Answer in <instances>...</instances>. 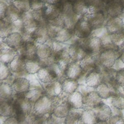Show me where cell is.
I'll return each instance as SVG.
<instances>
[{
    "mask_svg": "<svg viewBox=\"0 0 124 124\" xmlns=\"http://www.w3.org/2000/svg\"><path fill=\"white\" fill-rule=\"evenodd\" d=\"M14 108L15 116L19 123H23L26 117L31 113V102L27 98L25 93H17L14 101Z\"/></svg>",
    "mask_w": 124,
    "mask_h": 124,
    "instance_id": "cell-1",
    "label": "cell"
},
{
    "mask_svg": "<svg viewBox=\"0 0 124 124\" xmlns=\"http://www.w3.org/2000/svg\"><path fill=\"white\" fill-rule=\"evenodd\" d=\"M63 73L58 64L53 62L46 67H42L37 73L39 80L46 83L56 80Z\"/></svg>",
    "mask_w": 124,
    "mask_h": 124,
    "instance_id": "cell-2",
    "label": "cell"
},
{
    "mask_svg": "<svg viewBox=\"0 0 124 124\" xmlns=\"http://www.w3.org/2000/svg\"><path fill=\"white\" fill-rule=\"evenodd\" d=\"M78 41L87 54H94L101 50L103 47L101 39L96 36L81 38Z\"/></svg>",
    "mask_w": 124,
    "mask_h": 124,
    "instance_id": "cell-3",
    "label": "cell"
},
{
    "mask_svg": "<svg viewBox=\"0 0 124 124\" xmlns=\"http://www.w3.org/2000/svg\"><path fill=\"white\" fill-rule=\"evenodd\" d=\"M55 105L53 99L48 95H42L34 102L33 111L37 114L46 115L52 113Z\"/></svg>",
    "mask_w": 124,
    "mask_h": 124,
    "instance_id": "cell-4",
    "label": "cell"
},
{
    "mask_svg": "<svg viewBox=\"0 0 124 124\" xmlns=\"http://www.w3.org/2000/svg\"><path fill=\"white\" fill-rule=\"evenodd\" d=\"M122 52L119 50L106 49L102 51L99 57L98 61L104 67L110 68L113 66L116 60L120 57Z\"/></svg>",
    "mask_w": 124,
    "mask_h": 124,
    "instance_id": "cell-5",
    "label": "cell"
},
{
    "mask_svg": "<svg viewBox=\"0 0 124 124\" xmlns=\"http://www.w3.org/2000/svg\"><path fill=\"white\" fill-rule=\"evenodd\" d=\"M37 47L33 42H23L20 47L19 55L26 61L36 59Z\"/></svg>",
    "mask_w": 124,
    "mask_h": 124,
    "instance_id": "cell-6",
    "label": "cell"
},
{
    "mask_svg": "<svg viewBox=\"0 0 124 124\" xmlns=\"http://www.w3.org/2000/svg\"><path fill=\"white\" fill-rule=\"evenodd\" d=\"M52 57L54 62L57 63L61 70L64 73L71 60L68 51L62 49L53 53Z\"/></svg>",
    "mask_w": 124,
    "mask_h": 124,
    "instance_id": "cell-7",
    "label": "cell"
},
{
    "mask_svg": "<svg viewBox=\"0 0 124 124\" xmlns=\"http://www.w3.org/2000/svg\"><path fill=\"white\" fill-rule=\"evenodd\" d=\"M74 34L79 38L88 37L93 30L91 25L86 19H80L74 28Z\"/></svg>",
    "mask_w": 124,
    "mask_h": 124,
    "instance_id": "cell-8",
    "label": "cell"
},
{
    "mask_svg": "<svg viewBox=\"0 0 124 124\" xmlns=\"http://www.w3.org/2000/svg\"><path fill=\"white\" fill-rule=\"evenodd\" d=\"M68 51L71 60L73 62H80L87 55L78 41L71 45Z\"/></svg>",
    "mask_w": 124,
    "mask_h": 124,
    "instance_id": "cell-9",
    "label": "cell"
},
{
    "mask_svg": "<svg viewBox=\"0 0 124 124\" xmlns=\"http://www.w3.org/2000/svg\"><path fill=\"white\" fill-rule=\"evenodd\" d=\"M3 39V42L7 46L16 50L19 49L23 42L21 34L17 32H13Z\"/></svg>",
    "mask_w": 124,
    "mask_h": 124,
    "instance_id": "cell-10",
    "label": "cell"
},
{
    "mask_svg": "<svg viewBox=\"0 0 124 124\" xmlns=\"http://www.w3.org/2000/svg\"><path fill=\"white\" fill-rule=\"evenodd\" d=\"M46 25H39L33 32L34 41L42 44L45 43L50 38Z\"/></svg>",
    "mask_w": 124,
    "mask_h": 124,
    "instance_id": "cell-11",
    "label": "cell"
},
{
    "mask_svg": "<svg viewBox=\"0 0 124 124\" xmlns=\"http://www.w3.org/2000/svg\"><path fill=\"white\" fill-rule=\"evenodd\" d=\"M124 28V21L119 17L110 18L106 24L107 31L111 34L122 32Z\"/></svg>",
    "mask_w": 124,
    "mask_h": 124,
    "instance_id": "cell-12",
    "label": "cell"
},
{
    "mask_svg": "<svg viewBox=\"0 0 124 124\" xmlns=\"http://www.w3.org/2000/svg\"><path fill=\"white\" fill-rule=\"evenodd\" d=\"M97 60L93 54H87L85 57L80 61V64L83 70L85 72H91L96 71L97 65Z\"/></svg>",
    "mask_w": 124,
    "mask_h": 124,
    "instance_id": "cell-13",
    "label": "cell"
},
{
    "mask_svg": "<svg viewBox=\"0 0 124 124\" xmlns=\"http://www.w3.org/2000/svg\"><path fill=\"white\" fill-rule=\"evenodd\" d=\"M82 72L80 63L72 62L68 65L64 74L67 78L77 80L81 76Z\"/></svg>",
    "mask_w": 124,
    "mask_h": 124,
    "instance_id": "cell-14",
    "label": "cell"
},
{
    "mask_svg": "<svg viewBox=\"0 0 124 124\" xmlns=\"http://www.w3.org/2000/svg\"><path fill=\"white\" fill-rule=\"evenodd\" d=\"M20 18L23 21L25 29L34 31L38 26V24L34 18L31 9L22 13Z\"/></svg>",
    "mask_w": 124,
    "mask_h": 124,
    "instance_id": "cell-15",
    "label": "cell"
},
{
    "mask_svg": "<svg viewBox=\"0 0 124 124\" xmlns=\"http://www.w3.org/2000/svg\"><path fill=\"white\" fill-rule=\"evenodd\" d=\"M14 99L11 97L8 99L0 98V115L4 117H9L12 116L15 111L14 108Z\"/></svg>",
    "mask_w": 124,
    "mask_h": 124,
    "instance_id": "cell-16",
    "label": "cell"
},
{
    "mask_svg": "<svg viewBox=\"0 0 124 124\" xmlns=\"http://www.w3.org/2000/svg\"><path fill=\"white\" fill-rule=\"evenodd\" d=\"M93 108L98 119V122L99 121H106L111 117L112 112L110 108L108 106L103 103Z\"/></svg>",
    "mask_w": 124,
    "mask_h": 124,
    "instance_id": "cell-17",
    "label": "cell"
},
{
    "mask_svg": "<svg viewBox=\"0 0 124 124\" xmlns=\"http://www.w3.org/2000/svg\"><path fill=\"white\" fill-rule=\"evenodd\" d=\"M86 19L91 25L93 29H96L101 28L105 20L104 15L99 12L89 13L86 17Z\"/></svg>",
    "mask_w": 124,
    "mask_h": 124,
    "instance_id": "cell-18",
    "label": "cell"
},
{
    "mask_svg": "<svg viewBox=\"0 0 124 124\" xmlns=\"http://www.w3.org/2000/svg\"><path fill=\"white\" fill-rule=\"evenodd\" d=\"M45 92L48 96L55 97L61 94L62 92V82L54 80L50 82L45 88Z\"/></svg>",
    "mask_w": 124,
    "mask_h": 124,
    "instance_id": "cell-19",
    "label": "cell"
},
{
    "mask_svg": "<svg viewBox=\"0 0 124 124\" xmlns=\"http://www.w3.org/2000/svg\"><path fill=\"white\" fill-rule=\"evenodd\" d=\"M57 106L55 107L53 113L60 118H65L69 112L71 107L66 101L57 102Z\"/></svg>",
    "mask_w": 124,
    "mask_h": 124,
    "instance_id": "cell-20",
    "label": "cell"
},
{
    "mask_svg": "<svg viewBox=\"0 0 124 124\" xmlns=\"http://www.w3.org/2000/svg\"><path fill=\"white\" fill-rule=\"evenodd\" d=\"M102 99L97 92H91L83 97V103L87 106L94 108L103 103Z\"/></svg>",
    "mask_w": 124,
    "mask_h": 124,
    "instance_id": "cell-21",
    "label": "cell"
},
{
    "mask_svg": "<svg viewBox=\"0 0 124 124\" xmlns=\"http://www.w3.org/2000/svg\"><path fill=\"white\" fill-rule=\"evenodd\" d=\"M12 86L13 89L17 93H25L29 91L30 83L27 79L19 78L14 80Z\"/></svg>",
    "mask_w": 124,
    "mask_h": 124,
    "instance_id": "cell-22",
    "label": "cell"
},
{
    "mask_svg": "<svg viewBox=\"0 0 124 124\" xmlns=\"http://www.w3.org/2000/svg\"><path fill=\"white\" fill-rule=\"evenodd\" d=\"M68 103L71 108H81L83 105V96L78 92H74L69 94L67 98Z\"/></svg>",
    "mask_w": 124,
    "mask_h": 124,
    "instance_id": "cell-23",
    "label": "cell"
},
{
    "mask_svg": "<svg viewBox=\"0 0 124 124\" xmlns=\"http://www.w3.org/2000/svg\"><path fill=\"white\" fill-rule=\"evenodd\" d=\"M103 82L101 74L96 71L90 72L85 78L86 85L90 87H97Z\"/></svg>",
    "mask_w": 124,
    "mask_h": 124,
    "instance_id": "cell-24",
    "label": "cell"
},
{
    "mask_svg": "<svg viewBox=\"0 0 124 124\" xmlns=\"http://www.w3.org/2000/svg\"><path fill=\"white\" fill-rule=\"evenodd\" d=\"M114 87L111 85H108L106 82H102L96 87V92L100 96L106 99L114 94L113 90Z\"/></svg>",
    "mask_w": 124,
    "mask_h": 124,
    "instance_id": "cell-25",
    "label": "cell"
},
{
    "mask_svg": "<svg viewBox=\"0 0 124 124\" xmlns=\"http://www.w3.org/2000/svg\"><path fill=\"white\" fill-rule=\"evenodd\" d=\"M124 5L118 1H112L108 3L107 12L108 14L112 17H119L123 11Z\"/></svg>",
    "mask_w": 124,
    "mask_h": 124,
    "instance_id": "cell-26",
    "label": "cell"
},
{
    "mask_svg": "<svg viewBox=\"0 0 124 124\" xmlns=\"http://www.w3.org/2000/svg\"><path fill=\"white\" fill-rule=\"evenodd\" d=\"M17 55V53L13 48H0V62L9 64Z\"/></svg>",
    "mask_w": 124,
    "mask_h": 124,
    "instance_id": "cell-27",
    "label": "cell"
},
{
    "mask_svg": "<svg viewBox=\"0 0 124 124\" xmlns=\"http://www.w3.org/2000/svg\"><path fill=\"white\" fill-rule=\"evenodd\" d=\"M36 53L38 57L41 59L50 58L53 53L52 46L45 43L40 44L37 46Z\"/></svg>",
    "mask_w": 124,
    "mask_h": 124,
    "instance_id": "cell-28",
    "label": "cell"
},
{
    "mask_svg": "<svg viewBox=\"0 0 124 124\" xmlns=\"http://www.w3.org/2000/svg\"><path fill=\"white\" fill-rule=\"evenodd\" d=\"M21 12L13 4L8 5L4 18L6 21L12 23L18 19L20 18L21 16Z\"/></svg>",
    "mask_w": 124,
    "mask_h": 124,
    "instance_id": "cell-29",
    "label": "cell"
},
{
    "mask_svg": "<svg viewBox=\"0 0 124 124\" xmlns=\"http://www.w3.org/2000/svg\"><path fill=\"white\" fill-rule=\"evenodd\" d=\"M26 60L17 55L10 64L11 70L16 73H18L26 70L25 62Z\"/></svg>",
    "mask_w": 124,
    "mask_h": 124,
    "instance_id": "cell-30",
    "label": "cell"
},
{
    "mask_svg": "<svg viewBox=\"0 0 124 124\" xmlns=\"http://www.w3.org/2000/svg\"><path fill=\"white\" fill-rule=\"evenodd\" d=\"M45 6L46 9L43 11L46 20L49 21L53 20L61 14L59 9L54 5V4L46 3L45 4Z\"/></svg>",
    "mask_w": 124,
    "mask_h": 124,
    "instance_id": "cell-31",
    "label": "cell"
},
{
    "mask_svg": "<svg viewBox=\"0 0 124 124\" xmlns=\"http://www.w3.org/2000/svg\"><path fill=\"white\" fill-rule=\"evenodd\" d=\"M62 92L67 94H71L76 91L78 83L76 79L67 78L62 82Z\"/></svg>",
    "mask_w": 124,
    "mask_h": 124,
    "instance_id": "cell-32",
    "label": "cell"
},
{
    "mask_svg": "<svg viewBox=\"0 0 124 124\" xmlns=\"http://www.w3.org/2000/svg\"><path fill=\"white\" fill-rule=\"evenodd\" d=\"M83 110L80 108H71L65 118V124H76L79 123Z\"/></svg>",
    "mask_w": 124,
    "mask_h": 124,
    "instance_id": "cell-33",
    "label": "cell"
},
{
    "mask_svg": "<svg viewBox=\"0 0 124 124\" xmlns=\"http://www.w3.org/2000/svg\"><path fill=\"white\" fill-rule=\"evenodd\" d=\"M98 119L93 110L86 109L83 110L79 123L83 124L97 123Z\"/></svg>",
    "mask_w": 124,
    "mask_h": 124,
    "instance_id": "cell-34",
    "label": "cell"
},
{
    "mask_svg": "<svg viewBox=\"0 0 124 124\" xmlns=\"http://www.w3.org/2000/svg\"><path fill=\"white\" fill-rule=\"evenodd\" d=\"M42 68L39 62V58L33 60H27L25 62V69L26 72L30 74L37 73Z\"/></svg>",
    "mask_w": 124,
    "mask_h": 124,
    "instance_id": "cell-35",
    "label": "cell"
},
{
    "mask_svg": "<svg viewBox=\"0 0 124 124\" xmlns=\"http://www.w3.org/2000/svg\"><path fill=\"white\" fill-rule=\"evenodd\" d=\"M72 36V34L71 30L66 28H62L58 31L53 40L63 43L70 39Z\"/></svg>",
    "mask_w": 124,
    "mask_h": 124,
    "instance_id": "cell-36",
    "label": "cell"
},
{
    "mask_svg": "<svg viewBox=\"0 0 124 124\" xmlns=\"http://www.w3.org/2000/svg\"><path fill=\"white\" fill-rule=\"evenodd\" d=\"M73 10L75 13L80 16L88 13V6L83 0H78L73 6Z\"/></svg>",
    "mask_w": 124,
    "mask_h": 124,
    "instance_id": "cell-37",
    "label": "cell"
},
{
    "mask_svg": "<svg viewBox=\"0 0 124 124\" xmlns=\"http://www.w3.org/2000/svg\"><path fill=\"white\" fill-rule=\"evenodd\" d=\"M0 35L1 38H6L9 34L12 32L11 23L4 19H0Z\"/></svg>",
    "mask_w": 124,
    "mask_h": 124,
    "instance_id": "cell-38",
    "label": "cell"
},
{
    "mask_svg": "<svg viewBox=\"0 0 124 124\" xmlns=\"http://www.w3.org/2000/svg\"><path fill=\"white\" fill-rule=\"evenodd\" d=\"M13 88L7 83H1L0 86V96L1 99H8L11 97Z\"/></svg>",
    "mask_w": 124,
    "mask_h": 124,
    "instance_id": "cell-39",
    "label": "cell"
},
{
    "mask_svg": "<svg viewBox=\"0 0 124 124\" xmlns=\"http://www.w3.org/2000/svg\"><path fill=\"white\" fill-rule=\"evenodd\" d=\"M13 4L22 13L31 9L30 0H15L13 2Z\"/></svg>",
    "mask_w": 124,
    "mask_h": 124,
    "instance_id": "cell-40",
    "label": "cell"
},
{
    "mask_svg": "<svg viewBox=\"0 0 124 124\" xmlns=\"http://www.w3.org/2000/svg\"><path fill=\"white\" fill-rule=\"evenodd\" d=\"M25 95L31 102H35L39 97L43 95V93L41 90L37 88L29 90L25 93Z\"/></svg>",
    "mask_w": 124,
    "mask_h": 124,
    "instance_id": "cell-41",
    "label": "cell"
},
{
    "mask_svg": "<svg viewBox=\"0 0 124 124\" xmlns=\"http://www.w3.org/2000/svg\"><path fill=\"white\" fill-rule=\"evenodd\" d=\"M111 104L116 108L124 109V96L120 94L114 95L111 100Z\"/></svg>",
    "mask_w": 124,
    "mask_h": 124,
    "instance_id": "cell-42",
    "label": "cell"
},
{
    "mask_svg": "<svg viewBox=\"0 0 124 124\" xmlns=\"http://www.w3.org/2000/svg\"><path fill=\"white\" fill-rule=\"evenodd\" d=\"M8 64L0 62V80L6 79L11 74V69Z\"/></svg>",
    "mask_w": 124,
    "mask_h": 124,
    "instance_id": "cell-43",
    "label": "cell"
},
{
    "mask_svg": "<svg viewBox=\"0 0 124 124\" xmlns=\"http://www.w3.org/2000/svg\"><path fill=\"white\" fill-rule=\"evenodd\" d=\"M11 26L12 29V32H17L21 34L24 29V26L23 21L20 18L12 22Z\"/></svg>",
    "mask_w": 124,
    "mask_h": 124,
    "instance_id": "cell-44",
    "label": "cell"
},
{
    "mask_svg": "<svg viewBox=\"0 0 124 124\" xmlns=\"http://www.w3.org/2000/svg\"><path fill=\"white\" fill-rule=\"evenodd\" d=\"M46 120L47 121V122H46V123L48 124H65V118L58 117L56 116L53 112L50 114V116L47 118Z\"/></svg>",
    "mask_w": 124,
    "mask_h": 124,
    "instance_id": "cell-45",
    "label": "cell"
},
{
    "mask_svg": "<svg viewBox=\"0 0 124 124\" xmlns=\"http://www.w3.org/2000/svg\"><path fill=\"white\" fill-rule=\"evenodd\" d=\"M31 8L32 10H37L42 9L44 6L43 0H30Z\"/></svg>",
    "mask_w": 124,
    "mask_h": 124,
    "instance_id": "cell-46",
    "label": "cell"
},
{
    "mask_svg": "<svg viewBox=\"0 0 124 124\" xmlns=\"http://www.w3.org/2000/svg\"><path fill=\"white\" fill-rule=\"evenodd\" d=\"M115 80L117 84L120 85L124 84V68L120 69L116 72Z\"/></svg>",
    "mask_w": 124,
    "mask_h": 124,
    "instance_id": "cell-47",
    "label": "cell"
},
{
    "mask_svg": "<svg viewBox=\"0 0 124 124\" xmlns=\"http://www.w3.org/2000/svg\"><path fill=\"white\" fill-rule=\"evenodd\" d=\"M8 6V5L7 4V2H6L4 0H0V19H4L5 18L6 12Z\"/></svg>",
    "mask_w": 124,
    "mask_h": 124,
    "instance_id": "cell-48",
    "label": "cell"
},
{
    "mask_svg": "<svg viewBox=\"0 0 124 124\" xmlns=\"http://www.w3.org/2000/svg\"><path fill=\"white\" fill-rule=\"evenodd\" d=\"M108 120V123L110 124H124V120L122 117L118 115L110 117Z\"/></svg>",
    "mask_w": 124,
    "mask_h": 124,
    "instance_id": "cell-49",
    "label": "cell"
},
{
    "mask_svg": "<svg viewBox=\"0 0 124 124\" xmlns=\"http://www.w3.org/2000/svg\"><path fill=\"white\" fill-rule=\"evenodd\" d=\"M4 124H19V122L17 118L15 116H10L7 117L3 122Z\"/></svg>",
    "mask_w": 124,
    "mask_h": 124,
    "instance_id": "cell-50",
    "label": "cell"
},
{
    "mask_svg": "<svg viewBox=\"0 0 124 124\" xmlns=\"http://www.w3.org/2000/svg\"><path fill=\"white\" fill-rule=\"evenodd\" d=\"M46 3L48 4H55L58 3L60 0H44Z\"/></svg>",
    "mask_w": 124,
    "mask_h": 124,
    "instance_id": "cell-51",
    "label": "cell"
},
{
    "mask_svg": "<svg viewBox=\"0 0 124 124\" xmlns=\"http://www.w3.org/2000/svg\"><path fill=\"white\" fill-rule=\"evenodd\" d=\"M119 58L121 60V62L124 63V51L122 52V54L121 55V56H120V57H119Z\"/></svg>",
    "mask_w": 124,
    "mask_h": 124,
    "instance_id": "cell-52",
    "label": "cell"
},
{
    "mask_svg": "<svg viewBox=\"0 0 124 124\" xmlns=\"http://www.w3.org/2000/svg\"><path fill=\"white\" fill-rule=\"evenodd\" d=\"M102 0V1H104V2H106V3H108L109 2H110L112 1H113V0Z\"/></svg>",
    "mask_w": 124,
    "mask_h": 124,
    "instance_id": "cell-53",
    "label": "cell"
},
{
    "mask_svg": "<svg viewBox=\"0 0 124 124\" xmlns=\"http://www.w3.org/2000/svg\"><path fill=\"white\" fill-rule=\"evenodd\" d=\"M5 0L6 2H13L15 0Z\"/></svg>",
    "mask_w": 124,
    "mask_h": 124,
    "instance_id": "cell-54",
    "label": "cell"
},
{
    "mask_svg": "<svg viewBox=\"0 0 124 124\" xmlns=\"http://www.w3.org/2000/svg\"><path fill=\"white\" fill-rule=\"evenodd\" d=\"M121 2L123 4V5L124 6V0H121Z\"/></svg>",
    "mask_w": 124,
    "mask_h": 124,
    "instance_id": "cell-55",
    "label": "cell"
},
{
    "mask_svg": "<svg viewBox=\"0 0 124 124\" xmlns=\"http://www.w3.org/2000/svg\"><path fill=\"white\" fill-rule=\"evenodd\" d=\"M123 89H124V84L123 85Z\"/></svg>",
    "mask_w": 124,
    "mask_h": 124,
    "instance_id": "cell-56",
    "label": "cell"
}]
</instances>
